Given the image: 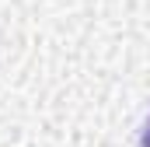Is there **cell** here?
Returning a JSON list of instances; mask_svg holds the SVG:
<instances>
[{"instance_id": "cell-1", "label": "cell", "mask_w": 150, "mask_h": 147, "mask_svg": "<svg viewBox=\"0 0 150 147\" xmlns=\"http://www.w3.org/2000/svg\"><path fill=\"white\" fill-rule=\"evenodd\" d=\"M140 147H150V119L143 123V133H140Z\"/></svg>"}]
</instances>
